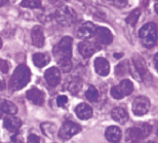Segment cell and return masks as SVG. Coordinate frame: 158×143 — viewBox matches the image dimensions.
<instances>
[{"instance_id":"18","label":"cell","mask_w":158,"mask_h":143,"mask_svg":"<svg viewBox=\"0 0 158 143\" xmlns=\"http://www.w3.org/2000/svg\"><path fill=\"white\" fill-rule=\"evenodd\" d=\"M31 39L33 46L37 47H42L44 46V35L43 31L40 27L35 26L31 31Z\"/></svg>"},{"instance_id":"40","label":"cell","mask_w":158,"mask_h":143,"mask_svg":"<svg viewBox=\"0 0 158 143\" xmlns=\"http://www.w3.org/2000/svg\"><path fill=\"white\" fill-rule=\"evenodd\" d=\"M11 143H22V142H18V141H15V142H11Z\"/></svg>"},{"instance_id":"25","label":"cell","mask_w":158,"mask_h":143,"mask_svg":"<svg viewBox=\"0 0 158 143\" xmlns=\"http://www.w3.org/2000/svg\"><path fill=\"white\" fill-rule=\"evenodd\" d=\"M81 87H82V84H81L80 79H78V78H73L72 80L69 81V84H68V90L73 95H76L78 92L81 90Z\"/></svg>"},{"instance_id":"7","label":"cell","mask_w":158,"mask_h":143,"mask_svg":"<svg viewBox=\"0 0 158 143\" xmlns=\"http://www.w3.org/2000/svg\"><path fill=\"white\" fill-rule=\"evenodd\" d=\"M80 131H81V127L79 126L78 124L67 120V122H65L63 124V126L61 127V129H60L59 137L61 138L62 140H69V139L72 138L73 136L78 134Z\"/></svg>"},{"instance_id":"21","label":"cell","mask_w":158,"mask_h":143,"mask_svg":"<svg viewBox=\"0 0 158 143\" xmlns=\"http://www.w3.org/2000/svg\"><path fill=\"white\" fill-rule=\"evenodd\" d=\"M1 112L5 113L7 115H15L18 112V108L14 103L8 100L1 101Z\"/></svg>"},{"instance_id":"39","label":"cell","mask_w":158,"mask_h":143,"mask_svg":"<svg viewBox=\"0 0 158 143\" xmlns=\"http://www.w3.org/2000/svg\"><path fill=\"white\" fill-rule=\"evenodd\" d=\"M132 143H142V142H139V141H134Z\"/></svg>"},{"instance_id":"20","label":"cell","mask_w":158,"mask_h":143,"mask_svg":"<svg viewBox=\"0 0 158 143\" xmlns=\"http://www.w3.org/2000/svg\"><path fill=\"white\" fill-rule=\"evenodd\" d=\"M50 59L49 57L42 53H36L33 55V63L35 64V66L39 68H42L44 66H46L49 63Z\"/></svg>"},{"instance_id":"1","label":"cell","mask_w":158,"mask_h":143,"mask_svg":"<svg viewBox=\"0 0 158 143\" xmlns=\"http://www.w3.org/2000/svg\"><path fill=\"white\" fill-rule=\"evenodd\" d=\"M72 42L71 37L65 36L56 44L52 50L60 68L64 73H68L72 69Z\"/></svg>"},{"instance_id":"5","label":"cell","mask_w":158,"mask_h":143,"mask_svg":"<svg viewBox=\"0 0 158 143\" xmlns=\"http://www.w3.org/2000/svg\"><path fill=\"white\" fill-rule=\"evenodd\" d=\"M152 131V127L149 124H141L137 127L128 129L125 133L126 141H138L140 139L148 137Z\"/></svg>"},{"instance_id":"34","label":"cell","mask_w":158,"mask_h":143,"mask_svg":"<svg viewBox=\"0 0 158 143\" xmlns=\"http://www.w3.org/2000/svg\"><path fill=\"white\" fill-rule=\"evenodd\" d=\"M0 63H1V64H0V67H1V72L2 73H7L8 72V69H9L7 62L4 61V60H1V61H0Z\"/></svg>"},{"instance_id":"2","label":"cell","mask_w":158,"mask_h":143,"mask_svg":"<svg viewBox=\"0 0 158 143\" xmlns=\"http://www.w3.org/2000/svg\"><path fill=\"white\" fill-rule=\"evenodd\" d=\"M31 78V71L26 65L22 64L15 68L9 79V88L12 91H19L26 87Z\"/></svg>"},{"instance_id":"6","label":"cell","mask_w":158,"mask_h":143,"mask_svg":"<svg viewBox=\"0 0 158 143\" xmlns=\"http://www.w3.org/2000/svg\"><path fill=\"white\" fill-rule=\"evenodd\" d=\"M132 63H134L135 69L137 71V77L140 81H149L151 80V74L148 67L146 65V62L141 56L135 55L132 58Z\"/></svg>"},{"instance_id":"32","label":"cell","mask_w":158,"mask_h":143,"mask_svg":"<svg viewBox=\"0 0 158 143\" xmlns=\"http://www.w3.org/2000/svg\"><path fill=\"white\" fill-rule=\"evenodd\" d=\"M68 102V98L66 96H59L58 98H56V104H58V106L60 107H63L64 105H66Z\"/></svg>"},{"instance_id":"13","label":"cell","mask_w":158,"mask_h":143,"mask_svg":"<svg viewBox=\"0 0 158 143\" xmlns=\"http://www.w3.org/2000/svg\"><path fill=\"white\" fill-rule=\"evenodd\" d=\"M27 99L35 105L41 106L44 103V93L37 88H32L26 93Z\"/></svg>"},{"instance_id":"14","label":"cell","mask_w":158,"mask_h":143,"mask_svg":"<svg viewBox=\"0 0 158 143\" xmlns=\"http://www.w3.org/2000/svg\"><path fill=\"white\" fill-rule=\"evenodd\" d=\"M94 70L101 76H107L110 72V64L105 58H97L94 60Z\"/></svg>"},{"instance_id":"38","label":"cell","mask_w":158,"mask_h":143,"mask_svg":"<svg viewBox=\"0 0 158 143\" xmlns=\"http://www.w3.org/2000/svg\"><path fill=\"white\" fill-rule=\"evenodd\" d=\"M5 3H7V0H1V6H4Z\"/></svg>"},{"instance_id":"12","label":"cell","mask_w":158,"mask_h":143,"mask_svg":"<svg viewBox=\"0 0 158 143\" xmlns=\"http://www.w3.org/2000/svg\"><path fill=\"white\" fill-rule=\"evenodd\" d=\"M94 36H96L99 42L105 44V46H108L113 41V35L111 31L105 27H98Z\"/></svg>"},{"instance_id":"36","label":"cell","mask_w":158,"mask_h":143,"mask_svg":"<svg viewBox=\"0 0 158 143\" xmlns=\"http://www.w3.org/2000/svg\"><path fill=\"white\" fill-rule=\"evenodd\" d=\"M122 56H123V54H117V53H116V54H114V57H115L116 59H120V58H121Z\"/></svg>"},{"instance_id":"37","label":"cell","mask_w":158,"mask_h":143,"mask_svg":"<svg viewBox=\"0 0 158 143\" xmlns=\"http://www.w3.org/2000/svg\"><path fill=\"white\" fill-rule=\"evenodd\" d=\"M154 8H155V11L158 14V0L155 2V5H154Z\"/></svg>"},{"instance_id":"3","label":"cell","mask_w":158,"mask_h":143,"mask_svg":"<svg viewBox=\"0 0 158 143\" xmlns=\"http://www.w3.org/2000/svg\"><path fill=\"white\" fill-rule=\"evenodd\" d=\"M139 36H140L142 43L148 49H151L155 46L158 38L157 26L152 22L145 24L139 31Z\"/></svg>"},{"instance_id":"26","label":"cell","mask_w":158,"mask_h":143,"mask_svg":"<svg viewBox=\"0 0 158 143\" xmlns=\"http://www.w3.org/2000/svg\"><path fill=\"white\" fill-rule=\"evenodd\" d=\"M85 96H86L88 101H90V102H96V101L99 99V91H98L96 87H94V85H89L86 93H85Z\"/></svg>"},{"instance_id":"16","label":"cell","mask_w":158,"mask_h":143,"mask_svg":"<svg viewBox=\"0 0 158 143\" xmlns=\"http://www.w3.org/2000/svg\"><path fill=\"white\" fill-rule=\"evenodd\" d=\"M75 113L78 119H88L93 116V108L85 103H80L75 107Z\"/></svg>"},{"instance_id":"29","label":"cell","mask_w":158,"mask_h":143,"mask_svg":"<svg viewBox=\"0 0 158 143\" xmlns=\"http://www.w3.org/2000/svg\"><path fill=\"white\" fill-rule=\"evenodd\" d=\"M111 96L114 98V99H116V100H120V99H122L123 97H124V95L122 94V92H121V90L119 89V87L118 85H115V87H112V89H111Z\"/></svg>"},{"instance_id":"19","label":"cell","mask_w":158,"mask_h":143,"mask_svg":"<svg viewBox=\"0 0 158 143\" xmlns=\"http://www.w3.org/2000/svg\"><path fill=\"white\" fill-rule=\"evenodd\" d=\"M111 116L112 119L121 125L124 124L128 120V113L124 108L122 107H116L111 111Z\"/></svg>"},{"instance_id":"23","label":"cell","mask_w":158,"mask_h":143,"mask_svg":"<svg viewBox=\"0 0 158 143\" xmlns=\"http://www.w3.org/2000/svg\"><path fill=\"white\" fill-rule=\"evenodd\" d=\"M129 69H131V67H129L128 61H123L115 67V74L118 77H122V76L129 73Z\"/></svg>"},{"instance_id":"4","label":"cell","mask_w":158,"mask_h":143,"mask_svg":"<svg viewBox=\"0 0 158 143\" xmlns=\"http://www.w3.org/2000/svg\"><path fill=\"white\" fill-rule=\"evenodd\" d=\"M77 15L75 11L70 6L64 5L59 7L55 12V19L61 26H71L75 23Z\"/></svg>"},{"instance_id":"28","label":"cell","mask_w":158,"mask_h":143,"mask_svg":"<svg viewBox=\"0 0 158 143\" xmlns=\"http://www.w3.org/2000/svg\"><path fill=\"white\" fill-rule=\"evenodd\" d=\"M55 129H56V126L52 123H44L41 125V130H42L43 134L47 136V137H52Z\"/></svg>"},{"instance_id":"41","label":"cell","mask_w":158,"mask_h":143,"mask_svg":"<svg viewBox=\"0 0 158 143\" xmlns=\"http://www.w3.org/2000/svg\"><path fill=\"white\" fill-rule=\"evenodd\" d=\"M148 143H156V142H153V141H149Z\"/></svg>"},{"instance_id":"9","label":"cell","mask_w":158,"mask_h":143,"mask_svg":"<svg viewBox=\"0 0 158 143\" xmlns=\"http://www.w3.org/2000/svg\"><path fill=\"white\" fill-rule=\"evenodd\" d=\"M150 101L147 97L139 96L132 102V111L135 115L142 116L145 115L150 109Z\"/></svg>"},{"instance_id":"24","label":"cell","mask_w":158,"mask_h":143,"mask_svg":"<svg viewBox=\"0 0 158 143\" xmlns=\"http://www.w3.org/2000/svg\"><path fill=\"white\" fill-rule=\"evenodd\" d=\"M140 15H141V11L139 8H135L134 9L131 14L128 15V17L125 19V22L127 24H129L131 26L135 27L137 25L138 21H139V18H140Z\"/></svg>"},{"instance_id":"30","label":"cell","mask_w":158,"mask_h":143,"mask_svg":"<svg viewBox=\"0 0 158 143\" xmlns=\"http://www.w3.org/2000/svg\"><path fill=\"white\" fill-rule=\"evenodd\" d=\"M108 1L111 2L116 7H124L127 5V0H108Z\"/></svg>"},{"instance_id":"15","label":"cell","mask_w":158,"mask_h":143,"mask_svg":"<svg viewBox=\"0 0 158 143\" xmlns=\"http://www.w3.org/2000/svg\"><path fill=\"white\" fill-rule=\"evenodd\" d=\"M3 126L9 132H17L22 126V120L15 115H7L3 119Z\"/></svg>"},{"instance_id":"10","label":"cell","mask_w":158,"mask_h":143,"mask_svg":"<svg viewBox=\"0 0 158 143\" xmlns=\"http://www.w3.org/2000/svg\"><path fill=\"white\" fill-rule=\"evenodd\" d=\"M97 28L91 22H85L81 24L77 30V36L81 39H88L96 34Z\"/></svg>"},{"instance_id":"31","label":"cell","mask_w":158,"mask_h":143,"mask_svg":"<svg viewBox=\"0 0 158 143\" xmlns=\"http://www.w3.org/2000/svg\"><path fill=\"white\" fill-rule=\"evenodd\" d=\"M48 1L52 6H56V7L59 8V7H61V6H64L68 0H48Z\"/></svg>"},{"instance_id":"35","label":"cell","mask_w":158,"mask_h":143,"mask_svg":"<svg viewBox=\"0 0 158 143\" xmlns=\"http://www.w3.org/2000/svg\"><path fill=\"white\" fill-rule=\"evenodd\" d=\"M154 64H155V67L158 71V53L155 54V56H154Z\"/></svg>"},{"instance_id":"33","label":"cell","mask_w":158,"mask_h":143,"mask_svg":"<svg viewBox=\"0 0 158 143\" xmlns=\"http://www.w3.org/2000/svg\"><path fill=\"white\" fill-rule=\"evenodd\" d=\"M28 143H40V138L35 134H30L28 137Z\"/></svg>"},{"instance_id":"22","label":"cell","mask_w":158,"mask_h":143,"mask_svg":"<svg viewBox=\"0 0 158 143\" xmlns=\"http://www.w3.org/2000/svg\"><path fill=\"white\" fill-rule=\"evenodd\" d=\"M119 89L121 90L122 94L124 95V96H128V95H131L132 93V91H134V84H132V82L131 80H128V79H123V80L120 81V84H118Z\"/></svg>"},{"instance_id":"11","label":"cell","mask_w":158,"mask_h":143,"mask_svg":"<svg viewBox=\"0 0 158 143\" xmlns=\"http://www.w3.org/2000/svg\"><path fill=\"white\" fill-rule=\"evenodd\" d=\"M44 78L50 87H56L61 81V71L56 67H50L44 72Z\"/></svg>"},{"instance_id":"8","label":"cell","mask_w":158,"mask_h":143,"mask_svg":"<svg viewBox=\"0 0 158 143\" xmlns=\"http://www.w3.org/2000/svg\"><path fill=\"white\" fill-rule=\"evenodd\" d=\"M101 46L97 41L93 40H84L78 44V52L84 58H89L96 54L98 50H100Z\"/></svg>"},{"instance_id":"17","label":"cell","mask_w":158,"mask_h":143,"mask_svg":"<svg viewBox=\"0 0 158 143\" xmlns=\"http://www.w3.org/2000/svg\"><path fill=\"white\" fill-rule=\"evenodd\" d=\"M105 137L110 143H118L121 139V130L117 126H111L107 128Z\"/></svg>"},{"instance_id":"27","label":"cell","mask_w":158,"mask_h":143,"mask_svg":"<svg viewBox=\"0 0 158 143\" xmlns=\"http://www.w3.org/2000/svg\"><path fill=\"white\" fill-rule=\"evenodd\" d=\"M21 6L26 8H41L42 3L41 0H23L21 2Z\"/></svg>"}]
</instances>
